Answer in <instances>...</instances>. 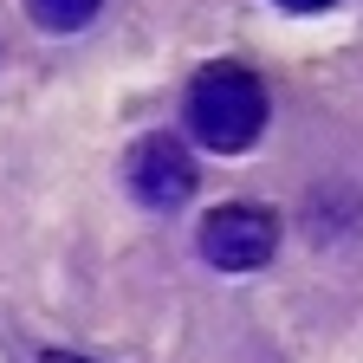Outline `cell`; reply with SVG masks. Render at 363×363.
I'll return each instance as SVG.
<instances>
[{
	"label": "cell",
	"mask_w": 363,
	"mask_h": 363,
	"mask_svg": "<svg viewBox=\"0 0 363 363\" xmlns=\"http://www.w3.org/2000/svg\"><path fill=\"white\" fill-rule=\"evenodd\" d=\"M266 84L247 65H208L189 84V130L195 143H208L214 156H240L247 143H259L266 130Z\"/></svg>",
	"instance_id": "6da1fadb"
},
{
	"label": "cell",
	"mask_w": 363,
	"mask_h": 363,
	"mask_svg": "<svg viewBox=\"0 0 363 363\" xmlns=\"http://www.w3.org/2000/svg\"><path fill=\"white\" fill-rule=\"evenodd\" d=\"M201 253L220 272H253L279 253V214L259 201H227L201 220Z\"/></svg>",
	"instance_id": "7a4b0ae2"
},
{
	"label": "cell",
	"mask_w": 363,
	"mask_h": 363,
	"mask_svg": "<svg viewBox=\"0 0 363 363\" xmlns=\"http://www.w3.org/2000/svg\"><path fill=\"white\" fill-rule=\"evenodd\" d=\"M130 195L143 208H182L195 195V156L175 143V136H143L130 150Z\"/></svg>",
	"instance_id": "3957f363"
},
{
	"label": "cell",
	"mask_w": 363,
	"mask_h": 363,
	"mask_svg": "<svg viewBox=\"0 0 363 363\" xmlns=\"http://www.w3.org/2000/svg\"><path fill=\"white\" fill-rule=\"evenodd\" d=\"M98 7L104 0H26L33 26H45V33H78V26L98 20Z\"/></svg>",
	"instance_id": "277c9868"
},
{
	"label": "cell",
	"mask_w": 363,
	"mask_h": 363,
	"mask_svg": "<svg viewBox=\"0 0 363 363\" xmlns=\"http://www.w3.org/2000/svg\"><path fill=\"white\" fill-rule=\"evenodd\" d=\"M286 13H318V7H331V0H279Z\"/></svg>",
	"instance_id": "5b68a950"
}]
</instances>
